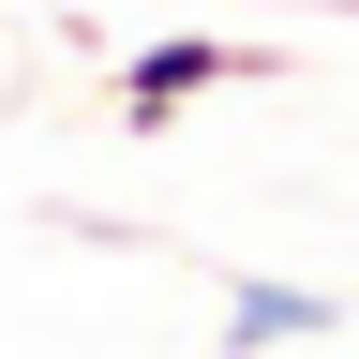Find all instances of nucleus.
I'll return each instance as SVG.
<instances>
[{"label": "nucleus", "instance_id": "obj_2", "mask_svg": "<svg viewBox=\"0 0 359 359\" xmlns=\"http://www.w3.org/2000/svg\"><path fill=\"white\" fill-rule=\"evenodd\" d=\"M224 344H344V299H314V285H240V299H224Z\"/></svg>", "mask_w": 359, "mask_h": 359}, {"label": "nucleus", "instance_id": "obj_1", "mask_svg": "<svg viewBox=\"0 0 359 359\" xmlns=\"http://www.w3.org/2000/svg\"><path fill=\"white\" fill-rule=\"evenodd\" d=\"M269 90V75H299L285 60V45H240V30H165V45H135V60L105 75V105L135 120V135H150V120H180V105H195V90Z\"/></svg>", "mask_w": 359, "mask_h": 359}]
</instances>
